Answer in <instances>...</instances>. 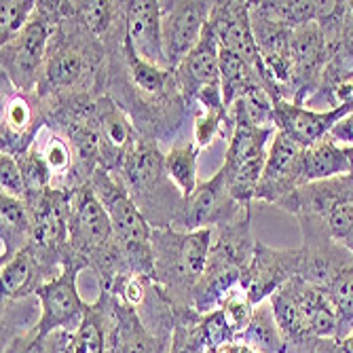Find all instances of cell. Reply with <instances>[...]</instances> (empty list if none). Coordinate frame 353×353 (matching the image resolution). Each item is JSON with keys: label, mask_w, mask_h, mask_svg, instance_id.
<instances>
[{"label": "cell", "mask_w": 353, "mask_h": 353, "mask_svg": "<svg viewBox=\"0 0 353 353\" xmlns=\"http://www.w3.org/2000/svg\"><path fill=\"white\" fill-rule=\"evenodd\" d=\"M41 319V301L37 296L21 299V301H11L3 299V347L28 336L37 330Z\"/></svg>", "instance_id": "obj_35"}, {"label": "cell", "mask_w": 353, "mask_h": 353, "mask_svg": "<svg viewBox=\"0 0 353 353\" xmlns=\"http://www.w3.org/2000/svg\"><path fill=\"white\" fill-rule=\"evenodd\" d=\"M47 127V106L34 93L7 91L3 100V123H0V152L21 157L37 144Z\"/></svg>", "instance_id": "obj_15"}, {"label": "cell", "mask_w": 353, "mask_h": 353, "mask_svg": "<svg viewBox=\"0 0 353 353\" xmlns=\"http://www.w3.org/2000/svg\"><path fill=\"white\" fill-rule=\"evenodd\" d=\"M301 271V248L275 250L263 241L256 243L254 259L241 279L243 290L254 307L269 301L283 283Z\"/></svg>", "instance_id": "obj_18"}, {"label": "cell", "mask_w": 353, "mask_h": 353, "mask_svg": "<svg viewBox=\"0 0 353 353\" xmlns=\"http://www.w3.org/2000/svg\"><path fill=\"white\" fill-rule=\"evenodd\" d=\"M334 106H351L353 108V81L343 83L336 91H334Z\"/></svg>", "instance_id": "obj_45"}, {"label": "cell", "mask_w": 353, "mask_h": 353, "mask_svg": "<svg viewBox=\"0 0 353 353\" xmlns=\"http://www.w3.org/2000/svg\"><path fill=\"white\" fill-rule=\"evenodd\" d=\"M245 208L235 201L231 190L227 186L222 168L205 182H199L195 192L184 199V208L174 224L178 231H201V229H218L237 220Z\"/></svg>", "instance_id": "obj_13"}, {"label": "cell", "mask_w": 353, "mask_h": 353, "mask_svg": "<svg viewBox=\"0 0 353 353\" xmlns=\"http://www.w3.org/2000/svg\"><path fill=\"white\" fill-rule=\"evenodd\" d=\"M349 159L345 152V146H341L330 136L322 142H317L303 152V163H301V184H315V182H326L341 176H349Z\"/></svg>", "instance_id": "obj_30"}, {"label": "cell", "mask_w": 353, "mask_h": 353, "mask_svg": "<svg viewBox=\"0 0 353 353\" xmlns=\"http://www.w3.org/2000/svg\"><path fill=\"white\" fill-rule=\"evenodd\" d=\"M70 252L95 275L100 292H114V288L132 277L125 265L121 243L117 241L112 222L95 197L91 184L70 195Z\"/></svg>", "instance_id": "obj_3"}, {"label": "cell", "mask_w": 353, "mask_h": 353, "mask_svg": "<svg viewBox=\"0 0 353 353\" xmlns=\"http://www.w3.org/2000/svg\"><path fill=\"white\" fill-rule=\"evenodd\" d=\"M330 138L336 142H343V146H353V112L334 127L330 132Z\"/></svg>", "instance_id": "obj_44"}, {"label": "cell", "mask_w": 353, "mask_h": 353, "mask_svg": "<svg viewBox=\"0 0 353 353\" xmlns=\"http://www.w3.org/2000/svg\"><path fill=\"white\" fill-rule=\"evenodd\" d=\"M72 15L100 41H106L112 30L125 19V3L114 0H89V3H70Z\"/></svg>", "instance_id": "obj_33"}, {"label": "cell", "mask_w": 353, "mask_h": 353, "mask_svg": "<svg viewBox=\"0 0 353 353\" xmlns=\"http://www.w3.org/2000/svg\"><path fill=\"white\" fill-rule=\"evenodd\" d=\"M322 290L328 294L336 319H339V339H345L353 332V254L334 271V275L326 281Z\"/></svg>", "instance_id": "obj_34"}, {"label": "cell", "mask_w": 353, "mask_h": 353, "mask_svg": "<svg viewBox=\"0 0 353 353\" xmlns=\"http://www.w3.org/2000/svg\"><path fill=\"white\" fill-rule=\"evenodd\" d=\"M176 83L182 98L192 108H224L222 81H220V45L210 26H205L203 37L186 59L174 70Z\"/></svg>", "instance_id": "obj_12"}, {"label": "cell", "mask_w": 353, "mask_h": 353, "mask_svg": "<svg viewBox=\"0 0 353 353\" xmlns=\"http://www.w3.org/2000/svg\"><path fill=\"white\" fill-rule=\"evenodd\" d=\"M172 339L150 332L138 311L117 296V334L110 353H170Z\"/></svg>", "instance_id": "obj_26"}, {"label": "cell", "mask_w": 353, "mask_h": 353, "mask_svg": "<svg viewBox=\"0 0 353 353\" xmlns=\"http://www.w3.org/2000/svg\"><path fill=\"white\" fill-rule=\"evenodd\" d=\"M328 63V45L317 21L301 26L292 32V79L290 102L305 106L317 91Z\"/></svg>", "instance_id": "obj_17"}, {"label": "cell", "mask_w": 353, "mask_h": 353, "mask_svg": "<svg viewBox=\"0 0 353 353\" xmlns=\"http://www.w3.org/2000/svg\"><path fill=\"white\" fill-rule=\"evenodd\" d=\"M212 9L214 3H205V0L161 3V34L168 70H176L186 55L197 47Z\"/></svg>", "instance_id": "obj_14"}, {"label": "cell", "mask_w": 353, "mask_h": 353, "mask_svg": "<svg viewBox=\"0 0 353 353\" xmlns=\"http://www.w3.org/2000/svg\"><path fill=\"white\" fill-rule=\"evenodd\" d=\"M353 112L351 106H339L332 110H311L307 106H299L290 100L273 102V123L275 130L303 148H309L330 136L334 127Z\"/></svg>", "instance_id": "obj_21"}, {"label": "cell", "mask_w": 353, "mask_h": 353, "mask_svg": "<svg viewBox=\"0 0 353 353\" xmlns=\"http://www.w3.org/2000/svg\"><path fill=\"white\" fill-rule=\"evenodd\" d=\"M0 279H3V299L21 301L37 296V292L53 277L39 263L37 256L26 248L3 265Z\"/></svg>", "instance_id": "obj_28"}, {"label": "cell", "mask_w": 353, "mask_h": 353, "mask_svg": "<svg viewBox=\"0 0 353 353\" xmlns=\"http://www.w3.org/2000/svg\"><path fill=\"white\" fill-rule=\"evenodd\" d=\"M224 349H227V353H256L254 349H250L248 345H243V343H231V345H227V347H224Z\"/></svg>", "instance_id": "obj_46"}, {"label": "cell", "mask_w": 353, "mask_h": 353, "mask_svg": "<svg viewBox=\"0 0 353 353\" xmlns=\"http://www.w3.org/2000/svg\"><path fill=\"white\" fill-rule=\"evenodd\" d=\"M45 132H47V138L43 142L37 140V146L41 148L45 161L49 165V172H51V178H53L51 188L77 190V188L85 186V182L79 176L77 157H74V150H72L70 142L61 134L49 130V127Z\"/></svg>", "instance_id": "obj_31"}, {"label": "cell", "mask_w": 353, "mask_h": 353, "mask_svg": "<svg viewBox=\"0 0 353 353\" xmlns=\"http://www.w3.org/2000/svg\"><path fill=\"white\" fill-rule=\"evenodd\" d=\"M32 216L26 201L0 192V261L9 263L15 254L26 250L32 243Z\"/></svg>", "instance_id": "obj_29"}, {"label": "cell", "mask_w": 353, "mask_h": 353, "mask_svg": "<svg viewBox=\"0 0 353 353\" xmlns=\"http://www.w3.org/2000/svg\"><path fill=\"white\" fill-rule=\"evenodd\" d=\"M117 334V296L100 292L74 332L72 353H110Z\"/></svg>", "instance_id": "obj_25"}, {"label": "cell", "mask_w": 353, "mask_h": 353, "mask_svg": "<svg viewBox=\"0 0 353 353\" xmlns=\"http://www.w3.org/2000/svg\"><path fill=\"white\" fill-rule=\"evenodd\" d=\"M201 336H203L205 351L222 349V347H227L237 341V334L233 332L231 324L227 322L222 309H214V311L201 315Z\"/></svg>", "instance_id": "obj_41"}, {"label": "cell", "mask_w": 353, "mask_h": 353, "mask_svg": "<svg viewBox=\"0 0 353 353\" xmlns=\"http://www.w3.org/2000/svg\"><path fill=\"white\" fill-rule=\"evenodd\" d=\"M0 184H3L5 195L26 201V184L17 163V157L0 152Z\"/></svg>", "instance_id": "obj_43"}, {"label": "cell", "mask_w": 353, "mask_h": 353, "mask_svg": "<svg viewBox=\"0 0 353 353\" xmlns=\"http://www.w3.org/2000/svg\"><path fill=\"white\" fill-rule=\"evenodd\" d=\"M98 132H100V170L119 174L123 159L138 140V130L127 112L110 98H98Z\"/></svg>", "instance_id": "obj_22"}, {"label": "cell", "mask_w": 353, "mask_h": 353, "mask_svg": "<svg viewBox=\"0 0 353 353\" xmlns=\"http://www.w3.org/2000/svg\"><path fill=\"white\" fill-rule=\"evenodd\" d=\"M208 26L212 28L220 49H227V51L241 55L252 68L259 70L275 87V83L265 70L259 45H256V39H254V30L250 21V0H216Z\"/></svg>", "instance_id": "obj_16"}, {"label": "cell", "mask_w": 353, "mask_h": 353, "mask_svg": "<svg viewBox=\"0 0 353 353\" xmlns=\"http://www.w3.org/2000/svg\"><path fill=\"white\" fill-rule=\"evenodd\" d=\"M220 81H222V102L227 110L237 100H241L243 95L256 89H267L273 95V100H281L277 89L259 70L252 68L241 55L227 49H220Z\"/></svg>", "instance_id": "obj_27"}, {"label": "cell", "mask_w": 353, "mask_h": 353, "mask_svg": "<svg viewBox=\"0 0 353 353\" xmlns=\"http://www.w3.org/2000/svg\"><path fill=\"white\" fill-rule=\"evenodd\" d=\"M70 195L72 190L49 188L39 199L26 203L34 229L28 250L37 256L51 277L61 273L63 256L70 243Z\"/></svg>", "instance_id": "obj_9"}, {"label": "cell", "mask_w": 353, "mask_h": 353, "mask_svg": "<svg viewBox=\"0 0 353 353\" xmlns=\"http://www.w3.org/2000/svg\"><path fill=\"white\" fill-rule=\"evenodd\" d=\"M229 114L233 119V134L229 138L227 154H224L222 172L235 201L252 208L267 163L269 142H273L277 130L256 125L241 102H235L229 108Z\"/></svg>", "instance_id": "obj_8"}, {"label": "cell", "mask_w": 353, "mask_h": 353, "mask_svg": "<svg viewBox=\"0 0 353 353\" xmlns=\"http://www.w3.org/2000/svg\"><path fill=\"white\" fill-rule=\"evenodd\" d=\"M17 163H19L23 184H26V203L39 199L43 192H47L51 188L53 178H51L45 157L37 144L30 150H26L21 157H17Z\"/></svg>", "instance_id": "obj_38"}, {"label": "cell", "mask_w": 353, "mask_h": 353, "mask_svg": "<svg viewBox=\"0 0 353 353\" xmlns=\"http://www.w3.org/2000/svg\"><path fill=\"white\" fill-rule=\"evenodd\" d=\"M250 21L254 39L259 45L265 70L279 89L281 100H290L292 79V32L271 17H267L256 3H250Z\"/></svg>", "instance_id": "obj_19"}, {"label": "cell", "mask_w": 353, "mask_h": 353, "mask_svg": "<svg viewBox=\"0 0 353 353\" xmlns=\"http://www.w3.org/2000/svg\"><path fill=\"white\" fill-rule=\"evenodd\" d=\"M127 41L136 55L157 68L168 70L161 34V3L154 0H127L125 3Z\"/></svg>", "instance_id": "obj_23"}, {"label": "cell", "mask_w": 353, "mask_h": 353, "mask_svg": "<svg viewBox=\"0 0 353 353\" xmlns=\"http://www.w3.org/2000/svg\"><path fill=\"white\" fill-rule=\"evenodd\" d=\"M104 45V93L127 112L140 136L157 144L174 140L192 110L182 98L174 70L150 66L136 55L127 41L125 19Z\"/></svg>", "instance_id": "obj_1"}, {"label": "cell", "mask_w": 353, "mask_h": 353, "mask_svg": "<svg viewBox=\"0 0 353 353\" xmlns=\"http://www.w3.org/2000/svg\"><path fill=\"white\" fill-rule=\"evenodd\" d=\"M303 152L305 148L301 144L277 132L269 146L267 163L254 201L271 203L279 208L294 190H299L303 186L301 184Z\"/></svg>", "instance_id": "obj_20"}, {"label": "cell", "mask_w": 353, "mask_h": 353, "mask_svg": "<svg viewBox=\"0 0 353 353\" xmlns=\"http://www.w3.org/2000/svg\"><path fill=\"white\" fill-rule=\"evenodd\" d=\"M89 184L112 222L130 275L152 277V227L130 197V192L125 190V186L114 174H108L104 170L95 172Z\"/></svg>", "instance_id": "obj_7"}, {"label": "cell", "mask_w": 353, "mask_h": 353, "mask_svg": "<svg viewBox=\"0 0 353 353\" xmlns=\"http://www.w3.org/2000/svg\"><path fill=\"white\" fill-rule=\"evenodd\" d=\"M237 343L248 345L256 353H285V341L277 326L271 301H265L254 309L250 324L237 336Z\"/></svg>", "instance_id": "obj_32"}, {"label": "cell", "mask_w": 353, "mask_h": 353, "mask_svg": "<svg viewBox=\"0 0 353 353\" xmlns=\"http://www.w3.org/2000/svg\"><path fill=\"white\" fill-rule=\"evenodd\" d=\"M51 39L37 95L51 106L79 95H104L106 45L72 15L68 0H43Z\"/></svg>", "instance_id": "obj_2"}, {"label": "cell", "mask_w": 353, "mask_h": 353, "mask_svg": "<svg viewBox=\"0 0 353 353\" xmlns=\"http://www.w3.org/2000/svg\"><path fill=\"white\" fill-rule=\"evenodd\" d=\"M85 269L87 265L68 248L63 256L61 273L37 292V299L41 301V319L37 326L39 336H49L57 330L77 332L89 307L79 292V275Z\"/></svg>", "instance_id": "obj_11"}, {"label": "cell", "mask_w": 353, "mask_h": 353, "mask_svg": "<svg viewBox=\"0 0 353 353\" xmlns=\"http://www.w3.org/2000/svg\"><path fill=\"white\" fill-rule=\"evenodd\" d=\"M259 239L252 235V210L237 220L214 229L205 273L192 294V311L201 315L220 309L227 294L237 288L254 259Z\"/></svg>", "instance_id": "obj_6"}, {"label": "cell", "mask_w": 353, "mask_h": 353, "mask_svg": "<svg viewBox=\"0 0 353 353\" xmlns=\"http://www.w3.org/2000/svg\"><path fill=\"white\" fill-rule=\"evenodd\" d=\"M130 197L144 214L152 229H174L184 208V197L170 180L165 170V152L154 140L138 136L127 150L119 174H114Z\"/></svg>", "instance_id": "obj_4"}, {"label": "cell", "mask_w": 353, "mask_h": 353, "mask_svg": "<svg viewBox=\"0 0 353 353\" xmlns=\"http://www.w3.org/2000/svg\"><path fill=\"white\" fill-rule=\"evenodd\" d=\"M233 134V119L227 108H197L195 127H192V142L199 148H208L216 138Z\"/></svg>", "instance_id": "obj_39"}, {"label": "cell", "mask_w": 353, "mask_h": 353, "mask_svg": "<svg viewBox=\"0 0 353 353\" xmlns=\"http://www.w3.org/2000/svg\"><path fill=\"white\" fill-rule=\"evenodd\" d=\"M339 351L341 353H353V332H349L345 339L339 341Z\"/></svg>", "instance_id": "obj_47"}, {"label": "cell", "mask_w": 353, "mask_h": 353, "mask_svg": "<svg viewBox=\"0 0 353 353\" xmlns=\"http://www.w3.org/2000/svg\"><path fill=\"white\" fill-rule=\"evenodd\" d=\"M259 9L271 17L273 21L296 30L301 26H307L317 19L319 13V3L317 0H263L256 3Z\"/></svg>", "instance_id": "obj_37"}, {"label": "cell", "mask_w": 353, "mask_h": 353, "mask_svg": "<svg viewBox=\"0 0 353 353\" xmlns=\"http://www.w3.org/2000/svg\"><path fill=\"white\" fill-rule=\"evenodd\" d=\"M34 0H3L0 3V45L15 39L37 11Z\"/></svg>", "instance_id": "obj_40"}, {"label": "cell", "mask_w": 353, "mask_h": 353, "mask_svg": "<svg viewBox=\"0 0 353 353\" xmlns=\"http://www.w3.org/2000/svg\"><path fill=\"white\" fill-rule=\"evenodd\" d=\"M49 39H51V17L41 0L28 26L15 39L0 45L3 81L9 83L15 91L34 93L39 89Z\"/></svg>", "instance_id": "obj_10"}, {"label": "cell", "mask_w": 353, "mask_h": 353, "mask_svg": "<svg viewBox=\"0 0 353 353\" xmlns=\"http://www.w3.org/2000/svg\"><path fill=\"white\" fill-rule=\"evenodd\" d=\"M283 288L290 292L292 301L296 303L301 322L305 326V330L317 339H339V319H336V311L328 299V294L309 281H305L303 277H292L288 283H283Z\"/></svg>", "instance_id": "obj_24"}, {"label": "cell", "mask_w": 353, "mask_h": 353, "mask_svg": "<svg viewBox=\"0 0 353 353\" xmlns=\"http://www.w3.org/2000/svg\"><path fill=\"white\" fill-rule=\"evenodd\" d=\"M214 229H152V279L178 311L192 309V294L205 273Z\"/></svg>", "instance_id": "obj_5"}, {"label": "cell", "mask_w": 353, "mask_h": 353, "mask_svg": "<svg viewBox=\"0 0 353 353\" xmlns=\"http://www.w3.org/2000/svg\"><path fill=\"white\" fill-rule=\"evenodd\" d=\"M201 148L195 142H182L174 144L165 152V170L170 180L178 186L182 197L188 199L197 188V161H199Z\"/></svg>", "instance_id": "obj_36"}, {"label": "cell", "mask_w": 353, "mask_h": 353, "mask_svg": "<svg viewBox=\"0 0 353 353\" xmlns=\"http://www.w3.org/2000/svg\"><path fill=\"white\" fill-rule=\"evenodd\" d=\"M220 309H222L224 317H227V322L231 324L233 332L239 336L248 328L256 307L250 303V299H248V294L243 290V285L239 283L237 288H233V290L227 294V299L222 301Z\"/></svg>", "instance_id": "obj_42"}]
</instances>
